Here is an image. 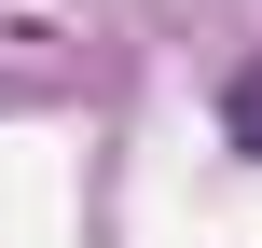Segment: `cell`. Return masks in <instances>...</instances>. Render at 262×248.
I'll return each instance as SVG.
<instances>
[{"label": "cell", "instance_id": "cell-1", "mask_svg": "<svg viewBox=\"0 0 262 248\" xmlns=\"http://www.w3.org/2000/svg\"><path fill=\"white\" fill-rule=\"evenodd\" d=\"M221 138L262 166V69H235V83H221Z\"/></svg>", "mask_w": 262, "mask_h": 248}]
</instances>
